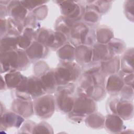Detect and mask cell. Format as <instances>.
Returning <instances> with one entry per match:
<instances>
[{"label":"cell","instance_id":"cell-1","mask_svg":"<svg viewBox=\"0 0 134 134\" xmlns=\"http://www.w3.org/2000/svg\"><path fill=\"white\" fill-rule=\"evenodd\" d=\"M57 85H65L75 81L80 74L79 66L72 62H64L54 71Z\"/></svg>","mask_w":134,"mask_h":134},{"label":"cell","instance_id":"cell-2","mask_svg":"<svg viewBox=\"0 0 134 134\" xmlns=\"http://www.w3.org/2000/svg\"><path fill=\"white\" fill-rule=\"evenodd\" d=\"M37 37L39 42L53 48L61 47L66 40L65 34L59 31L54 32L48 30H41Z\"/></svg>","mask_w":134,"mask_h":134},{"label":"cell","instance_id":"cell-3","mask_svg":"<svg viewBox=\"0 0 134 134\" xmlns=\"http://www.w3.org/2000/svg\"><path fill=\"white\" fill-rule=\"evenodd\" d=\"M54 105L55 101L52 96H40L35 102L34 109L35 113L41 118H48L53 114Z\"/></svg>","mask_w":134,"mask_h":134},{"label":"cell","instance_id":"cell-4","mask_svg":"<svg viewBox=\"0 0 134 134\" xmlns=\"http://www.w3.org/2000/svg\"><path fill=\"white\" fill-rule=\"evenodd\" d=\"M90 34H91L90 30L88 28L83 24H79L77 26H75L71 31V39L73 42H75L76 44L80 43H86V40H88V38L90 39Z\"/></svg>","mask_w":134,"mask_h":134},{"label":"cell","instance_id":"cell-5","mask_svg":"<svg viewBox=\"0 0 134 134\" xmlns=\"http://www.w3.org/2000/svg\"><path fill=\"white\" fill-rule=\"evenodd\" d=\"M73 110L79 115L90 114L95 109V104L93 99L81 97L77 98L75 102Z\"/></svg>","mask_w":134,"mask_h":134},{"label":"cell","instance_id":"cell-6","mask_svg":"<svg viewBox=\"0 0 134 134\" xmlns=\"http://www.w3.org/2000/svg\"><path fill=\"white\" fill-rule=\"evenodd\" d=\"M60 7L62 13L67 17L68 19H75L79 16H81L82 9L80 5L73 1H63L61 2Z\"/></svg>","mask_w":134,"mask_h":134},{"label":"cell","instance_id":"cell-7","mask_svg":"<svg viewBox=\"0 0 134 134\" xmlns=\"http://www.w3.org/2000/svg\"><path fill=\"white\" fill-rule=\"evenodd\" d=\"M65 91H61L57 96V106L59 109L64 113L70 111L74 106V100Z\"/></svg>","mask_w":134,"mask_h":134},{"label":"cell","instance_id":"cell-8","mask_svg":"<svg viewBox=\"0 0 134 134\" xmlns=\"http://www.w3.org/2000/svg\"><path fill=\"white\" fill-rule=\"evenodd\" d=\"M116 104L115 114H118L119 117L125 119H129L133 116V105L132 103L127 100H121L120 102L115 101Z\"/></svg>","mask_w":134,"mask_h":134},{"label":"cell","instance_id":"cell-9","mask_svg":"<svg viewBox=\"0 0 134 134\" xmlns=\"http://www.w3.org/2000/svg\"><path fill=\"white\" fill-rule=\"evenodd\" d=\"M26 53L30 59L37 60L47 54V49L42 43L39 42H34L27 49Z\"/></svg>","mask_w":134,"mask_h":134},{"label":"cell","instance_id":"cell-10","mask_svg":"<svg viewBox=\"0 0 134 134\" xmlns=\"http://www.w3.org/2000/svg\"><path fill=\"white\" fill-rule=\"evenodd\" d=\"M45 92L53 93L57 85L54 71H49L43 75L40 79Z\"/></svg>","mask_w":134,"mask_h":134},{"label":"cell","instance_id":"cell-11","mask_svg":"<svg viewBox=\"0 0 134 134\" xmlns=\"http://www.w3.org/2000/svg\"><path fill=\"white\" fill-rule=\"evenodd\" d=\"M93 57V49L88 46L80 45L75 50V58L79 62L85 63Z\"/></svg>","mask_w":134,"mask_h":134},{"label":"cell","instance_id":"cell-12","mask_svg":"<svg viewBox=\"0 0 134 134\" xmlns=\"http://www.w3.org/2000/svg\"><path fill=\"white\" fill-rule=\"evenodd\" d=\"M13 107L15 111L25 117L30 116L33 113L32 103L28 100H22L21 98L15 101Z\"/></svg>","mask_w":134,"mask_h":134},{"label":"cell","instance_id":"cell-13","mask_svg":"<svg viewBox=\"0 0 134 134\" xmlns=\"http://www.w3.org/2000/svg\"><path fill=\"white\" fill-rule=\"evenodd\" d=\"M124 86V81L120 76L115 74L111 75L108 79L106 90L110 94L118 93Z\"/></svg>","mask_w":134,"mask_h":134},{"label":"cell","instance_id":"cell-14","mask_svg":"<svg viewBox=\"0 0 134 134\" xmlns=\"http://www.w3.org/2000/svg\"><path fill=\"white\" fill-rule=\"evenodd\" d=\"M8 9L11 15L17 20H21L25 18L27 13V8L21 3L20 1H12L9 4Z\"/></svg>","mask_w":134,"mask_h":134},{"label":"cell","instance_id":"cell-15","mask_svg":"<svg viewBox=\"0 0 134 134\" xmlns=\"http://www.w3.org/2000/svg\"><path fill=\"white\" fill-rule=\"evenodd\" d=\"M111 52L108 47L103 44H98L93 49L92 59L96 61H106L109 60L107 57L110 55Z\"/></svg>","mask_w":134,"mask_h":134},{"label":"cell","instance_id":"cell-16","mask_svg":"<svg viewBox=\"0 0 134 134\" xmlns=\"http://www.w3.org/2000/svg\"><path fill=\"white\" fill-rule=\"evenodd\" d=\"M33 34L31 29H26L23 35L17 38L18 46L22 48H28L31 45L32 38L34 37Z\"/></svg>","mask_w":134,"mask_h":134},{"label":"cell","instance_id":"cell-17","mask_svg":"<svg viewBox=\"0 0 134 134\" xmlns=\"http://www.w3.org/2000/svg\"><path fill=\"white\" fill-rule=\"evenodd\" d=\"M75 50L72 46L65 44L58 50V56L63 60H72L75 57Z\"/></svg>","mask_w":134,"mask_h":134},{"label":"cell","instance_id":"cell-18","mask_svg":"<svg viewBox=\"0 0 134 134\" xmlns=\"http://www.w3.org/2000/svg\"><path fill=\"white\" fill-rule=\"evenodd\" d=\"M133 50H128L124 55L121 61V67L123 72L133 73Z\"/></svg>","mask_w":134,"mask_h":134},{"label":"cell","instance_id":"cell-19","mask_svg":"<svg viewBox=\"0 0 134 134\" xmlns=\"http://www.w3.org/2000/svg\"><path fill=\"white\" fill-rule=\"evenodd\" d=\"M118 59V57H115L104 61L102 65L103 71L108 73H113L118 71L119 68V61Z\"/></svg>","mask_w":134,"mask_h":134},{"label":"cell","instance_id":"cell-20","mask_svg":"<svg viewBox=\"0 0 134 134\" xmlns=\"http://www.w3.org/2000/svg\"><path fill=\"white\" fill-rule=\"evenodd\" d=\"M98 13L99 12L95 7L94 8L93 7H88L85 12L83 18L88 23H96L99 18Z\"/></svg>","mask_w":134,"mask_h":134},{"label":"cell","instance_id":"cell-21","mask_svg":"<svg viewBox=\"0 0 134 134\" xmlns=\"http://www.w3.org/2000/svg\"><path fill=\"white\" fill-rule=\"evenodd\" d=\"M98 29L97 32V38L99 42L104 43L112 38L113 32L109 29L100 28Z\"/></svg>","mask_w":134,"mask_h":134},{"label":"cell","instance_id":"cell-22","mask_svg":"<svg viewBox=\"0 0 134 134\" xmlns=\"http://www.w3.org/2000/svg\"><path fill=\"white\" fill-rule=\"evenodd\" d=\"M109 45L108 48L111 52L120 53L122 52L125 49V44L124 43L119 40H117L116 41L112 40L110 41Z\"/></svg>","mask_w":134,"mask_h":134}]
</instances>
